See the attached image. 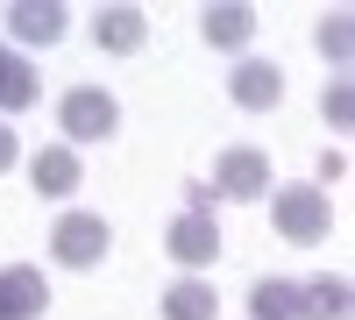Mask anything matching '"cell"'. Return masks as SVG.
Segmentation results:
<instances>
[{"label":"cell","instance_id":"cell-1","mask_svg":"<svg viewBox=\"0 0 355 320\" xmlns=\"http://www.w3.org/2000/svg\"><path fill=\"white\" fill-rule=\"evenodd\" d=\"M270 221H277V235L284 242H327V228H334V207H327V185H270Z\"/></svg>","mask_w":355,"mask_h":320},{"label":"cell","instance_id":"cell-2","mask_svg":"<svg viewBox=\"0 0 355 320\" xmlns=\"http://www.w3.org/2000/svg\"><path fill=\"white\" fill-rule=\"evenodd\" d=\"M57 128H64V150L78 142H107L121 128V100L107 93V85H71L64 100H57Z\"/></svg>","mask_w":355,"mask_h":320},{"label":"cell","instance_id":"cell-3","mask_svg":"<svg viewBox=\"0 0 355 320\" xmlns=\"http://www.w3.org/2000/svg\"><path fill=\"white\" fill-rule=\"evenodd\" d=\"M107 249H114V228H107V214H85V207H71L64 221L50 228V256L64 271H100L107 264Z\"/></svg>","mask_w":355,"mask_h":320},{"label":"cell","instance_id":"cell-4","mask_svg":"<svg viewBox=\"0 0 355 320\" xmlns=\"http://www.w3.org/2000/svg\"><path fill=\"white\" fill-rule=\"evenodd\" d=\"M164 256H171V264L178 271H185V278H199V271H214L220 264V221L214 214H178L171 228H164Z\"/></svg>","mask_w":355,"mask_h":320},{"label":"cell","instance_id":"cell-5","mask_svg":"<svg viewBox=\"0 0 355 320\" xmlns=\"http://www.w3.org/2000/svg\"><path fill=\"white\" fill-rule=\"evenodd\" d=\"M214 192L220 199H263L270 192V157H263L256 142H227L214 157Z\"/></svg>","mask_w":355,"mask_h":320},{"label":"cell","instance_id":"cell-6","mask_svg":"<svg viewBox=\"0 0 355 320\" xmlns=\"http://www.w3.org/2000/svg\"><path fill=\"white\" fill-rule=\"evenodd\" d=\"M227 100L242 107V114H270V107H284V71L270 65V57H234Z\"/></svg>","mask_w":355,"mask_h":320},{"label":"cell","instance_id":"cell-7","mask_svg":"<svg viewBox=\"0 0 355 320\" xmlns=\"http://www.w3.org/2000/svg\"><path fill=\"white\" fill-rule=\"evenodd\" d=\"M256 28H263V15L249 8V0H220V8H199V36H206V50L242 57V50L256 43Z\"/></svg>","mask_w":355,"mask_h":320},{"label":"cell","instance_id":"cell-8","mask_svg":"<svg viewBox=\"0 0 355 320\" xmlns=\"http://www.w3.org/2000/svg\"><path fill=\"white\" fill-rule=\"evenodd\" d=\"M64 28H71V8H57V0H15L8 8V43H21V50L64 43Z\"/></svg>","mask_w":355,"mask_h":320},{"label":"cell","instance_id":"cell-9","mask_svg":"<svg viewBox=\"0 0 355 320\" xmlns=\"http://www.w3.org/2000/svg\"><path fill=\"white\" fill-rule=\"evenodd\" d=\"M50 313V285L36 264H8L0 271V320H43Z\"/></svg>","mask_w":355,"mask_h":320},{"label":"cell","instance_id":"cell-10","mask_svg":"<svg viewBox=\"0 0 355 320\" xmlns=\"http://www.w3.org/2000/svg\"><path fill=\"white\" fill-rule=\"evenodd\" d=\"M142 43H150V15H142V8H128V0H121V8H100V15H93V50L135 57Z\"/></svg>","mask_w":355,"mask_h":320},{"label":"cell","instance_id":"cell-11","mask_svg":"<svg viewBox=\"0 0 355 320\" xmlns=\"http://www.w3.org/2000/svg\"><path fill=\"white\" fill-rule=\"evenodd\" d=\"M28 185H36L43 199H71V192L85 185V164H78V150H64V142L36 150V157H28Z\"/></svg>","mask_w":355,"mask_h":320},{"label":"cell","instance_id":"cell-12","mask_svg":"<svg viewBox=\"0 0 355 320\" xmlns=\"http://www.w3.org/2000/svg\"><path fill=\"white\" fill-rule=\"evenodd\" d=\"M355 313V285L341 271H320L299 285V320H348Z\"/></svg>","mask_w":355,"mask_h":320},{"label":"cell","instance_id":"cell-13","mask_svg":"<svg viewBox=\"0 0 355 320\" xmlns=\"http://www.w3.org/2000/svg\"><path fill=\"white\" fill-rule=\"evenodd\" d=\"M36 100H43L36 65H28V57H15L8 43H0V121H8V114H21V107H36Z\"/></svg>","mask_w":355,"mask_h":320},{"label":"cell","instance_id":"cell-14","mask_svg":"<svg viewBox=\"0 0 355 320\" xmlns=\"http://www.w3.org/2000/svg\"><path fill=\"white\" fill-rule=\"evenodd\" d=\"M157 313H164V320H214L220 299H214V285H206V278H178L171 292L157 299Z\"/></svg>","mask_w":355,"mask_h":320},{"label":"cell","instance_id":"cell-15","mask_svg":"<svg viewBox=\"0 0 355 320\" xmlns=\"http://www.w3.org/2000/svg\"><path fill=\"white\" fill-rule=\"evenodd\" d=\"M249 320H299V285L291 278H256L249 285Z\"/></svg>","mask_w":355,"mask_h":320},{"label":"cell","instance_id":"cell-16","mask_svg":"<svg viewBox=\"0 0 355 320\" xmlns=\"http://www.w3.org/2000/svg\"><path fill=\"white\" fill-rule=\"evenodd\" d=\"M313 43H320V57H327L334 71H348V65H355V15H348V8H334V15H320V28H313Z\"/></svg>","mask_w":355,"mask_h":320},{"label":"cell","instance_id":"cell-17","mask_svg":"<svg viewBox=\"0 0 355 320\" xmlns=\"http://www.w3.org/2000/svg\"><path fill=\"white\" fill-rule=\"evenodd\" d=\"M320 114H327V128H334V135H348V128H355V85H348V78H327Z\"/></svg>","mask_w":355,"mask_h":320},{"label":"cell","instance_id":"cell-18","mask_svg":"<svg viewBox=\"0 0 355 320\" xmlns=\"http://www.w3.org/2000/svg\"><path fill=\"white\" fill-rule=\"evenodd\" d=\"M15 164H21V142H15L8 121H0V171H15Z\"/></svg>","mask_w":355,"mask_h":320},{"label":"cell","instance_id":"cell-19","mask_svg":"<svg viewBox=\"0 0 355 320\" xmlns=\"http://www.w3.org/2000/svg\"><path fill=\"white\" fill-rule=\"evenodd\" d=\"M320 178L341 185V178H348V157H341V150H327V157H320Z\"/></svg>","mask_w":355,"mask_h":320}]
</instances>
